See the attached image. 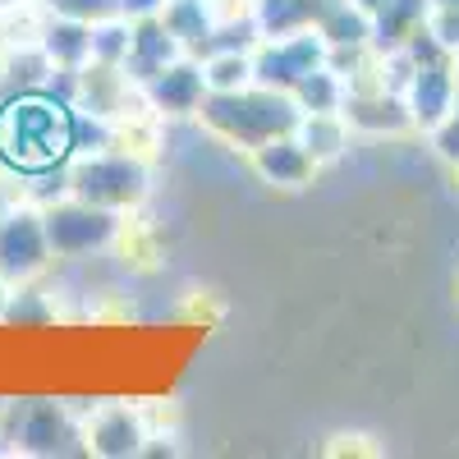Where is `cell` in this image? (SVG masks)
Masks as SVG:
<instances>
[{
  "label": "cell",
  "mask_w": 459,
  "mask_h": 459,
  "mask_svg": "<svg viewBox=\"0 0 459 459\" xmlns=\"http://www.w3.org/2000/svg\"><path fill=\"white\" fill-rule=\"evenodd\" d=\"M74 157V106L47 88L14 92L0 106V161L23 175L60 170Z\"/></svg>",
  "instance_id": "1"
},
{
  "label": "cell",
  "mask_w": 459,
  "mask_h": 459,
  "mask_svg": "<svg viewBox=\"0 0 459 459\" xmlns=\"http://www.w3.org/2000/svg\"><path fill=\"white\" fill-rule=\"evenodd\" d=\"M198 120L225 138L230 147H262L281 134H294L303 110L294 101V92H281V88H262V83H248V88H235V92H207L203 106H198Z\"/></svg>",
  "instance_id": "2"
},
{
  "label": "cell",
  "mask_w": 459,
  "mask_h": 459,
  "mask_svg": "<svg viewBox=\"0 0 459 459\" xmlns=\"http://www.w3.org/2000/svg\"><path fill=\"white\" fill-rule=\"evenodd\" d=\"M65 188L83 203L125 212V207L143 203V194H147V166L134 152H83L65 170Z\"/></svg>",
  "instance_id": "3"
},
{
  "label": "cell",
  "mask_w": 459,
  "mask_h": 459,
  "mask_svg": "<svg viewBox=\"0 0 459 459\" xmlns=\"http://www.w3.org/2000/svg\"><path fill=\"white\" fill-rule=\"evenodd\" d=\"M14 450L23 455H74V450H88L83 432L74 428V418L65 413V404L51 400H19L5 404V428H0Z\"/></svg>",
  "instance_id": "4"
},
{
  "label": "cell",
  "mask_w": 459,
  "mask_h": 459,
  "mask_svg": "<svg viewBox=\"0 0 459 459\" xmlns=\"http://www.w3.org/2000/svg\"><path fill=\"white\" fill-rule=\"evenodd\" d=\"M326 60H331V47L317 28H303V32H290V37H262L257 51H253V83L294 92Z\"/></svg>",
  "instance_id": "5"
},
{
  "label": "cell",
  "mask_w": 459,
  "mask_h": 459,
  "mask_svg": "<svg viewBox=\"0 0 459 459\" xmlns=\"http://www.w3.org/2000/svg\"><path fill=\"white\" fill-rule=\"evenodd\" d=\"M42 221H47V239H51L56 257H88V253L106 248L115 235H120V212L83 203L74 194L65 203H51L42 212Z\"/></svg>",
  "instance_id": "6"
},
{
  "label": "cell",
  "mask_w": 459,
  "mask_h": 459,
  "mask_svg": "<svg viewBox=\"0 0 459 459\" xmlns=\"http://www.w3.org/2000/svg\"><path fill=\"white\" fill-rule=\"evenodd\" d=\"M51 239H47V221L32 207H14L0 216V281L5 285H28L32 276L47 272L51 262Z\"/></svg>",
  "instance_id": "7"
},
{
  "label": "cell",
  "mask_w": 459,
  "mask_h": 459,
  "mask_svg": "<svg viewBox=\"0 0 459 459\" xmlns=\"http://www.w3.org/2000/svg\"><path fill=\"white\" fill-rule=\"evenodd\" d=\"M184 56L179 47V37L161 23V14H152V19H134V32H129V56H125V74L143 88L147 79H157V74L166 65H175Z\"/></svg>",
  "instance_id": "8"
},
{
  "label": "cell",
  "mask_w": 459,
  "mask_h": 459,
  "mask_svg": "<svg viewBox=\"0 0 459 459\" xmlns=\"http://www.w3.org/2000/svg\"><path fill=\"white\" fill-rule=\"evenodd\" d=\"M143 97L161 115H198V106L207 97V74L194 60H175L157 74V79L143 83Z\"/></svg>",
  "instance_id": "9"
},
{
  "label": "cell",
  "mask_w": 459,
  "mask_h": 459,
  "mask_svg": "<svg viewBox=\"0 0 459 459\" xmlns=\"http://www.w3.org/2000/svg\"><path fill=\"white\" fill-rule=\"evenodd\" d=\"M253 157V170L266 179V184H281V188H303L313 179L317 161H313V152L299 143V134H281L272 143H262L248 152Z\"/></svg>",
  "instance_id": "10"
},
{
  "label": "cell",
  "mask_w": 459,
  "mask_h": 459,
  "mask_svg": "<svg viewBox=\"0 0 459 459\" xmlns=\"http://www.w3.org/2000/svg\"><path fill=\"white\" fill-rule=\"evenodd\" d=\"M83 441H88L92 455L120 459V455H138L147 437H143V423H138V413H134L129 404H106L92 423H88Z\"/></svg>",
  "instance_id": "11"
},
{
  "label": "cell",
  "mask_w": 459,
  "mask_h": 459,
  "mask_svg": "<svg viewBox=\"0 0 459 459\" xmlns=\"http://www.w3.org/2000/svg\"><path fill=\"white\" fill-rule=\"evenodd\" d=\"M450 101H455V79H450L446 60L418 65V69H413V88H409V110H413V120L428 125V129H437V125L446 120Z\"/></svg>",
  "instance_id": "12"
},
{
  "label": "cell",
  "mask_w": 459,
  "mask_h": 459,
  "mask_svg": "<svg viewBox=\"0 0 459 459\" xmlns=\"http://www.w3.org/2000/svg\"><path fill=\"white\" fill-rule=\"evenodd\" d=\"M42 51L51 65L60 69H83L92 60V23H79V19H60L42 32Z\"/></svg>",
  "instance_id": "13"
},
{
  "label": "cell",
  "mask_w": 459,
  "mask_h": 459,
  "mask_svg": "<svg viewBox=\"0 0 459 459\" xmlns=\"http://www.w3.org/2000/svg\"><path fill=\"white\" fill-rule=\"evenodd\" d=\"M294 134H299L303 147L313 152V161L322 166V161H331V157L344 152V115L340 110H308Z\"/></svg>",
  "instance_id": "14"
},
{
  "label": "cell",
  "mask_w": 459,
  "mask_h": 459,
  "mask_svg": "<svg viewBox=\"0 0 459 459\" xmlns=\"http://www.w3.org/2000/svg\"><path fill=\"white\" fill-rule=\"evenodd\" d=\"M161 23L179 37V47H188V51H198L207 37H212V28H216L207 0H166Z\"/></svg>",
  "instance_id": "15"
},
{
  "label": "cell",
  "mask_w": 459,
  "mask_h": 459,
  "mask_svg": "<svg viewBox=\"0 0 459 459\" xmlns=\"http://www.w3.org/2000/svg\"><path fill=\"white\" fill-rule=\"evenodd\" d=\"M344 79L331 69V60L322 65V69H313L308 79H303L299 88H294V101H299V110L308 115V110H340L344 106Z\"/></svg>",
  "instance_id": "16"
},
{
  "label": "cell",
  "mask_w": 459,
  "mask_h": 459,
  "mask_svg": "<svg viewBox=\"0 0 459 459\" xmlns=\"http://www.w3.org/2000/svg\"><path fill=\"white\" fill-rule=\"evenodd\" d=\"M207 92H235L253 83V51H216L203 60Z\"/></svg>",
  "instance_id": "17"
},
{
  "label": "cell",
  "mask_w": 459,
  "mask_h": 459,
  "mask_svg": "<svg viewBox=\"0 0 459 459\" xmlns=\"http://www.w3.org/2000/svg\"><path fill=\"white\" fill-rule=\"evenodd\" d=\"M129 32H134V23H125V19H101V23H92V60H101V65H125V56H129Z\"/></svg>",
  "instance_id": "18"
},
{
  "label": "cell",
  "mask_w": 459,
  "mask_h": 459,
  "mask_svg": "<svg viewBox=\"0 0 459 459\" xmlns=\"http://www.w3.org/2000/svg\"><path fill=\"white\" fill-rule=\"evenodd\" d=\"M56 313L47 308V299L37 294L32 285H14L10 290V303H5V317L0 322H19V326H32V322H51Z\"/></svg>",
  "instance_id": "19"
},
{
  "label": "cell",
  "mask_w": 459,
  "mask_h": 459,
  "mask_svg": "<svg viewBox=\"0 0 459 459\" xmlns=\"http://www.w3.org/2000/svg\"><path fill=\"white\" fill-rule=\"evenodd\" d=\"M51 14L60 19H79V23H101V19H120V0H47Z\"/></svg>",
  "instance_id": "20"
},
{
  "label": "cell",
  "mask_w": 459,
  "mask_h": 459,
  "mask_svg": "<svg viewBox=\"0 0 459 459\" xmlns=\"http://www.w3.org/2000/svg\"><path fill=\"white\" fill-rule=\"evenodd\" d=\"M455 115H446V120L437 125V147H441V157L459 161V83H455V101H450Z\"/></svg>",
  "instance_id": "21"
},
{
  "label": "cell",
  "mask_w": 459,
  "mask_h": 459,
  "mask_svg": "<svg viewBox=\"0 0 459 459\" xmlns=\"http://www.w3.org/2000/svg\"><path fill=\"white\" fill-rule=\"evenodd\" d=\"M166 10V0H120V19H152V14H161Z\"/></svg>",
  "instance_id": "22"
},
{
  "label": "cell",
  "mask_w": 459,
  "mask_h": 459,
  "mask_svg": "<svg viewBox=\"0 0 459 459\" xmlns=\"http://www.w3.org/2000/svg\"><path fill=\"white\" fill-rule=\"evenodd\" d=\"M354 5H359V10H368V14L377 19L381 10H386V5H391V0H354Z\"/></svg>",
  "instance_id": "23"
},
{
  "label": "cell",
  "mask_w": 459,
  "mask_h": 459,
  "mask_svg": "<svg viewBox=\"0 0 459 459\" xmlns=\"http://www.w3.org/2000/svg\"><path fill=\"white\" fill-rule=\"evenodd\" d=\"M10 290H14V285H5V281H0V317H5V303H10Z\"/></svg>",
  "instance_id": "24"
},
{
  "label": "cell",
  "mask_w": 459,
  "mask_h": 459,
  "mask_svg": "<svg viewBox=\"0 0 459 459\" xmlns=\"http://www.w3.org/2000/svg\"><path fill=\"white\" fill-rule=\"evenodd\" d=\"M0 5H14V0H0Z\"/></svg>",
  "instance_id": "25"
},
{
  "label": "cell",
  "mask_w": 459,
  "mask_h": 459,
  "mask_svg": "<svg viewBox=\"0 0 459 459\" xmlns=\"http://www.w3.org/2000/svg\"><path fill=\"white\" fill-rule=\"evenodd\" d=\"M0 441H5V437H0Z\"/></svg>",
  "instance_id": "26"
}]
</instances>
